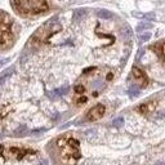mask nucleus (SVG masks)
I'll use <instances>...</instances> for the list:
<instances>
[{
  "label": "nucleus",
  "mask_w": 165,
  "mask_h": 165,
  "mask_svg": "<svg viewBox=\"0 0 165 165\" xmlns=\"http://www.w3.org/2000/svg\"><path fill=\"white\" fill-rule=\"evenodd\" d=\"M105 106L103 105H97V106H94L93 108L89 110V112L86 114V119H88L89 121H93V120H98L101 119L103 115H105Z\"/></svg>",
  "instance_id": "423d86ee"
},
{
  "label": "nucleus",
  "mask_w": 165,
  "mask_h": 165,
  "mask_svg": "<svg viewBox=\"0 0 165 165\" xmlns=\"http://www.w3.org/2000/svg\"><path fill=\"white\" fill-rule=\"evenodd\" d=\"M67 92H68V88H67V86H63V88L56 89V90H54L53 93H52V94H53V95H56V97H61V95H65Z\"/></svg>",
  "instance_id": "9d476101"
},
{
  "label": "nucleus",
  "mask_w": 165,
  "mask_h": 165,
  "mask_svg": "<svg viewBox=\"0 0 165 165\" xmlns=\"http://www.w3.org/2000/svg\"><path fill=\"white\" fill-rule=\"evenodd\" d=\"M8 62V59H3V61H0V66H3L4 63H7Z\"/></svg>",
  "instance_id": "f3484780"
},
{
  "label": "nucleus",
  "mask_w": 165,
  "mask_h": 165,
  "mask_svg": "<svg viewBox=\"0 0 165 165\" xmlns=\"http://www.w3.org/2000/svg\"><path fill=\"white\" fill-rule=\"evenodd\" d=\"M35 154V151L31 149H22V147H16V146H2L0 144V155L8 159H23L27 155Z\"/></svg>",
  "instance_id": "20e7f679"
},
{
  "label": "nucleus",
  "mask_w": 165,
  "mask_h": 165,
  "mask_svg": "<svg viewBox=\"0 0 165 165\" xmlns=\"http://www.w3.org/2000/svg\"><path fill=\"white\" fill-rule=\"evenodd\" d=\"M150 38H151V34H150V32H144L143 35L141 36V40H142V41H147Z\"/></svg>",
  "instance_id": "dca6fc26"
},
{
  "label": "nucleus",
  "mask_w": 165,
  "mask_h": 165,
  "mask_svg": "<svg viewBox=\"0 0 165 165\" xmlns=\"http://www.w3.org/2000/svg\"><path fill=\"white\" fill-rule=\"evenodd\" d=\"M26 133H27V128H26V126H20V128L14 132V134H16V135H18V137L25 135Z\"/></svg>",
  "instance_id": "9b49d317"
},
{
  "label": "nucleus",
  "mask_w": 165,
  "mask_h": 165,
  "mask_svg": "<svg viewBox=\"0 0 165 165\" xmlns=\"http://www.w3.org/2000/svg\"><path fill=\"white\" fill-rule=\"evenodd\" d=\"M138 94H140V90H138L135 86H132V88L129 89V95H130V97H135V95H138Z\"/></svg>",
  "instance_id": "ddd939ff"
},
{
  "label": "nucleus",
  "mask_w": 165,
  "mask_h": 165,
  "mask_svg": "<svg viewBox=\"0 0 165 165\" xmlns=\"http://www.w3.org/2000/svg\"><path fill=\"white\" fill-rule=\"evenodd\" d=\"M12 39L9 16L0 11V45H5Z\"/></svg>",
  "instance_id": "39448f33"
},
{
  "label": "nucleus",
  "mask_w": 165,
  "mask_h": 165,
  "mask_svg": "<svg viewBox=\"0 0 165 165\" xmlns=\"http://www.w3.org/2000/svg\"><path fill=\"white\" fill-rule=\"evenodd\" d=\"M85 13H86L85 9H79V11L75 12V17H76V18H81V17H83Z\"/></svg>",
  "instance_id": "4468645a"
},
{
  "label": "nucleus",
  "mask_w": 165,
  "mask_h": 165,
  "mask_svg": "<svg viewBox=\"0 0 165 165\" xmlns=\"http://www.w3.org/2000/svg\"><path fill=\"white\" fill-rule=\"evenodd\" d=\"M16 9L22 14H38L48 9L47 0H14Z\"/></svg>",
  "instance_id": "f03ea898"
},
{
  "label": "nucleus",
  "mask_w": 165,
  "mask_h": 165,
  "mask_svg": "<svg viewBox=\"0 0 165 165\" xmlns=\"http://www.w3.org/2000/svg\"><path fill=\"white\" fill-rule=\"evenodd\" d=\"M133 75H134V77H135V80L138 81V84H140L142 88L147 85V76L144 75L143 71L140 70V68L134 67V68H133Z\"/></svg>",
  "instance_id": "0eeeda50"
},
{
  "label": "nucleus",
  "mask_w": 165,
  "mask_h": 165,
  "mask_svg": "<svg viewBox=\"0 0 165 165\" xmlns=\"http://www.w3.org/2000/svg\"><path fill=\"white\" fill-rule=\"evenodd\" d=\"M97 16L99 18H103V20H108L112 17V13L110 11H106V9H98L97 11Z\"/></svg>",
  "instance_id": "6e6552de"
},
{
  "label": "nucleus",
  "mask_w": 165,
  "mask_h": 165,
  "mask_svg": "<svg viewBox=\"0 0 165 165\" xmlns=\"http://www.w3.org/2000/svg\"><path fill=\"white\" fill-rule=\"evenodd\" d=\"M154 49H155L156 52H158V53H159L160 56H163V57L165 58V43H160V44L155 45Z\"/></svg>",
  "instance_id": "1a4fd4ad"
},
{
  "label": "nucleus",
  "mask_w": 165,
  "mask_h": 165,
  "mask_svg": "<svg viewBox=\"0 0 165 165\" xmlns=\"http://www.w3.org/2000/svg\"><path fill=\"white\" fill-rule=\"evenodd\" d=\"M58 147L62 159L66 163H75L80 159L79 142L74 138H61L58 141Z\"/></svg>",
  "instance_id": "f257e3e1"
},
{
  "label": "nucleus",
  "mask_w": 165,
  "mask_h": 165,
  "mask_svg": "<svg viewBox=\"0 0 165 165\" xmlns=\"http://www.w3.org/2000/svg\"><path fill=\"white\" fill-rule=\"evenodd\" d=\"M61 30V26L59 23L57 22L56 18L48 21L45 25H43L41 27L35 32V35H34V40L36 41H45L48 38H50L53 34H56L57 31Z\"/></svg>",
  "instance_id": "7ed1b4c3"
},
{
  "label": "nucleus",
  "mask_w": 165,
  "mask_h": 165,
  "mask_svg": "<svg viewBox=\"0 0 165 165\" xmlns=\"http://www.w3.org/2000/svg\"><path fill=\"white\" fill-rule=\"evenodd\" d=\"M149 27H151V25H146V23H142V25H140V26H138V27H137V31L140 32V31H142L143 29H149Z\"/></svg>",
  "instance_id": "2eb2a0df"
},
{
  "label": "nucleus",
  "mask_w": 165,
  "mask_h": 165,
  "mask_svg": "<svg viewBox=\"0 0 165 165\" xmlns=\"http://www.w3.org/2000/svg\"><path fill=\"white\" fill-rule=\"evenodd\" d=\"M156 165H165V161L164 163H159V164H156Z\"/></svg>",
  "instance_id": "a211bd4d"
},
{
  "label": "nucleus",
  "mask_w": 165,
  "mask_h": 165,
  "mask_svg": "<svg viewBox=\"0 0 165 165\" xmlns=\"http://www.w3.org/2000/svg\"><path fill=\"white\" fill-rule=\"evenodd\" d=\"M112 125L116 126V128L123 126V125H124V119H123V117H117V119H115L114 121H112Z\"/></svg>",
  "instance_id": "f8f14e48"
}]
</instances>
